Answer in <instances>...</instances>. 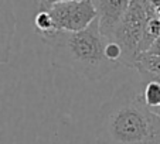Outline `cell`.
<instances>
[{
    "instance_id": "1",
    "label": "cell",
    "mask_w": 160,
    "mask_h": 144,
    "mask_svg": "<svg viewBox=\"0 0 160 144\" xmlns=\"http://www.w3.org/2000/svg\"><path fill=\"white\" fill-rule=\"evenodd\" d=\"M145 84H122L97 114L98 144H160V116L143 96Z\"/></svg>"
},
{
    "instance_id": "2",
    "label": "cell",
    "mask_w": 160,
    "mask_h": 144,
    "mask_svg": "<svg viewBox=\"0 0 160 144\" xmlns=\"http://www.w3.org/2000/svg\"><path fill=\"white\" fill-rule=\"evenodd\" d=\"M40 38L48 45L52 65L70 69L88 81H101L121 65L119 62H113L106 58L105 42L108 38L101 33L98 17L85 30H58L42 34Z\"/></svg>"
},
{
    "instance_id": "3",
    "label": "cell",
    "mask_w": 160,
    "mask_h": 144,
    "mask_svg": "<svg viewBox=\"0 0 160 144\" xmlns=\"http://www.w3.org/2000/svg\"><path fill=\"white\" fill-rule=\"evenodd\" d=\"M153 14L156 13L149 6V0H130L129 7L116 27L112 38L118 41L123 50L121 64L135 68V62L140 54V42L145 24L148 18Z\"/></svg>"
},
{
    "instance_id": "4",
    "label": "cell",
    "mask_w": 160,
    "mask_h": 144,
    "mask_svg": "<svg viewBox=\"0 0 160 144\" xmlns=\"http://www.w3.org/2000/svg\"><path fill=\"white\" fill-rule=\"evenodd\" d=\"M47 9L51 14L57 31L85 30L98 17L94 0L61 2V3H55Z\"/></svg>"
},
{
    "instance_id": "5",
    "label": "cell",
    "mask_w": 160,
    "mask_h": 144,
    "mask_svg": "<svg viewBox=\"0 0 160 144\" xmlns=\"http://www.w3.org/2000/svg\"><path fill=\"white\" fill-rule=\"evenodd\" d=\"M129 3L130 0H94L98 12L99 30L105 38H113V33L123 18Z\"/></svg>"
},
{
    "instance_id": "6",
    "label": "cell",
    "mask_w": 160,
    "mask_h": 144,
    "mask_svg": "<svg viewBox=\"0 0 160 144\" xmlns=\"http://www.w3.org/2000/svg\"><path fill=\"white\" fill-rule=\"evenodd\" d=\"M16 17L12 0H0V64H7L12 54Z\"/></svg>"
},
{
    "instance_id": "7",
    "label": "cell",
    "mask_w": 160,
    "mask_h": 144,
    "mask_svg": "<svg viewBox=\"0 0 160 144\" xmlns=\"http://www.w3.org/2000/svg\"><path fill=\"white\" fill-rule=\"evenodd\" d=\"M135 69L140 74L142 82H160V57L150 52H140L135 62Z\"/></svg>"
},
{
    "instance_id": "8",
    "label": "cell",
    "mask_w": 160,
    "mask_h": 144,
    "mask_svg": "<svg viewBox=\"0 0 160 144\" xmlns=\"http://www.w3.org/2000/svg\"><path fill=\"white\" fill-rule=\"evenodd\" d=\"M160 37V17L157 14H153L148 18L143 30L142 42H140V52H146L154 40Z\"/></svg>"
},
{
    "instance_id": "9",
    "label": "cell",
    "mask_w": 160,
    "mask_h": 144,
    "mask_svg": "<svg viewBox=\"0 0 160 144\" xmlns=\"http://www.w3.org/2000/svg\"><path fill=\"white\" fill-rule=\"evenodd\" d=\"M34 28H36V33L38 36L57 31L48 9H40L37 12V14L34 16Z\"/></svg>"
},
{
    "instance_id": "10",
    "label": "cell",
    "mask_w": 160,
    "mask_h": 144,
    "mask_svg": "<svg viewBox=\"0 0 160 144\" xmlns=\"http://www.w3.org/2000/svg\"><path fill=\"white\" fill-rule=\"evenodd\" d=\"M143 96L149 108H159L160 106V82L159 81H148L143 82Z\"/></svg>"
},
{
    "instance_id": "11",
    "label": "cell",
    "mask_w": 160,
    "mask_h": 144,
    "mask_svg": "<svg viewBox=\"0 0 160 144\" xmlns=\"http://www.w3.org/2000/svg\"><path fill=\"white\" fill-rule=\"evenodd\" d=\"M105 55H106L108 60L121 64L122 57H123V50H122L121 44H119L118 41H115V40H106V42H105Z\"/></svg>"
},
{
    "instance_id": "12",
    "label": "cell",
    "mask_w": 160,
    "mask_h": 144,
    "mask_svg": "<svg viewBox=\"0 0 160 144\" xmlns=\"http://www.w3.org/2000/svg\"><path fill=\"white\" fill-rule=\"evenodd\" d=\"M61 2H72V0H38L40 9H47V7L52 6L55 3H61Z\"/></svg>"
},
{
    "instance_id": "13",
    "label": "cell",
    "mask_w": 160,
    "mask_h": 144,
    "mask_svg": "<svg viewBox=\"0 0 160 144\" xmlns=\"http://www.w3.org/2000/svg\"><path fill=\"white\" fill-rule=\"evenodd\" d=\"M146 52H150V54H154V55H159L160 57V37L157 40H154V42L149 47V50Z\"/></svg>"
},
{
    "instance_id": "14",
    "label": "cell",
    "mask_w": 160,
    "mask_h": 144,
    "mask_svg": "<svg viewBox=\"0 0 160 144\" xmlns=\"http://www.w3.org/2000/svg\"><path fill=\"white\" fill-rule=\"evenodd\" d=\"M153 110L156 112V113H157V114H159V116H160V106H159V108H153Z\"/></svg>"
}]
</instances>
